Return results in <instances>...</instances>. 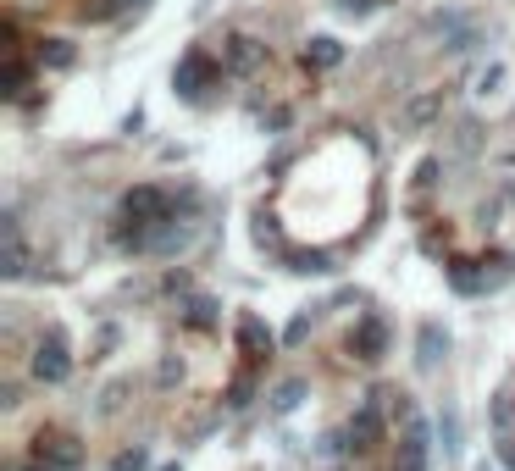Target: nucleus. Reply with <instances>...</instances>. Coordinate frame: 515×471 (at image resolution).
I'll list each match as a JSON object with an SVG mask.
<instances>
[{
    "instance_id": "obj_1",
    "label": "nucleus",
    "mask_w": 515,
    "mask_h": 471,
    "mask_svg": "<svg viewBox=\"0 0 515 471\" xmlns=\"http://www.w3.org/2000/svg\"><path fill=\"white\" fill-rule=\"evenodd\" d=\"M394 471H427V422L416 411H405V444H399Z\"/></svg>"
},
{
    "instance_id": "obj_2",
    "label": "nucleus",
    "mask_w": 515,
    "mask_h": 471,
    "mask_svg": "<svg viewBox=\"0 0 515 471\" xmlns=\"http://www.w3.org/2000/svg\"><path fill=\"white\" fill-rule=\"evenodd\" d=\"M67 339L61 333H45V344H39V355H34V377H45V383H61L67 377Z\"/></svg>"
},
{
    "instance_id": "obj_3",
    "label": "nucleus",
    "mask_w": 515,
    "mask_h": 471,
    "mask_svg": "<svg viewBox=\"0 0 515 471\" xmlns=\"http://www.w3.org/2000/svg\"><path fill=\"white\" fill-rule=\"evenodd\" d=\"M377 399H383V394H372V405H360V411H355V422H349V444H355V449H372V444H377V433H383Z\"/></svg>"
},
{
    "instance_id": "obj_4",
    "label": "nucleus",
    "mask_w": 515,
    "mask_h": 471,
    "mask_svg": "<svg viewBox=\"0 0 515 471\" xmlns=\"http://www.w3.org/2000/svg\"><path fill=\"white\" fill-rule=\"evenodd\" d=\"M383 344H388L383 322H360V333L349 339V350H355L360 361H377V355H383Z\"/></svg>"
},
{
    "instance_id": "obj_5",
    "label": "nucleus",
    "mask_w": 515,
    "mask_h": 471,
    "mask_svg": "<svg viewBox=\"0 0 515 471\" xmlns=\"http://www.w3.org/2000/svg\"><path fill=\"white\" fill-rule=\"evenodd\" d=\"M45 455H50V460H56V466H61V471H67V466H78V444H72V438H67V433H50V438H45V433H39V460H45Z\"/></svg>"
},
{
    "instance_id": "obj_6",
    "label": "nucleus",
    "mask_w": 515,
    "mask_h": 471,
    "mask_svg": "<svg viewBox=\"0 0 515 471\" xmlns=\"http://www.w3.org/2000/svg\"><path fill=\"white\" fill-rule=\"evenodd\" d=\"M432 361H438V327L421 333V366H432Z\"/></svg>"
},
{
    "instance_id": "obj_7",
    "label": "nucleus",
    "mask_w": 515,
    "mask_h": 471,
    "mask_svg": "<svg viewBox=\"0 0 515 471\" xmlns=\"http://www.w3.org/2000/svg\"><path fill=\"white\" fill-rule=\"evenodd\" d=\"M300 394H305L300 383H288V388H277V411H294V405H300Z\"/></svg>"
},
{
    "instance_id": "obj_8",
    "label": "nucleus",
    "mask_w": 515,
    "mask_h": 471,
    "mask_svg": "<svg viewBox=\"0 0 515 471\" xmlns=\"http://www.w3.org/2000/svg\"><path fill=\"white\" fill-rule=\"evenodd\" d=\"M444 449H460V416L455 411L444 416Z\"/></svg>"
},
{
    "instance_id": "obj_9",
    "label": "nucleus",
    "mask_w": 515,
    "mask_h": 471,
    "mask_svg": "<svg viewBox=\"0 0 515 471\" xmlns=\"http://www.w3.org/2000/svg\"><path fill=\"white\" fill-rule=\"evenodd\" d=\"M144 466V455H139V449H133V455H117V471H139Z\"/></svg>"
},
{
    "instance_id": "obj_10",
    "label": "nucleus",
    "mask_w": 515,
    "mask_h": 471,
    "mask_svg": "<svg viewBox=\"0 0 515 471\" xmlns=\"http://www.w3.org/2000/svg\"><path fill=\"white\" fill-rule=\"evenodd\" d=\"M499 455H504V466L515 471V438H504V444H499Z\"/></svg>"
},
{
    "instance_id": "obj_11",
    "label": "nucleus",
    "mask_w": 515,
    "mask_h": 471,
    "mask_svg": "<svg viewBox=\"0 0 515 471\" xmlns=\"http://www.w3.org/2000/svg\"><path fill=\"white\" fill-rule=\"evenodd\" d=\"M23 471H50V466H45V460H34V466H23Z\"/></svg>"
}]
</instances>
